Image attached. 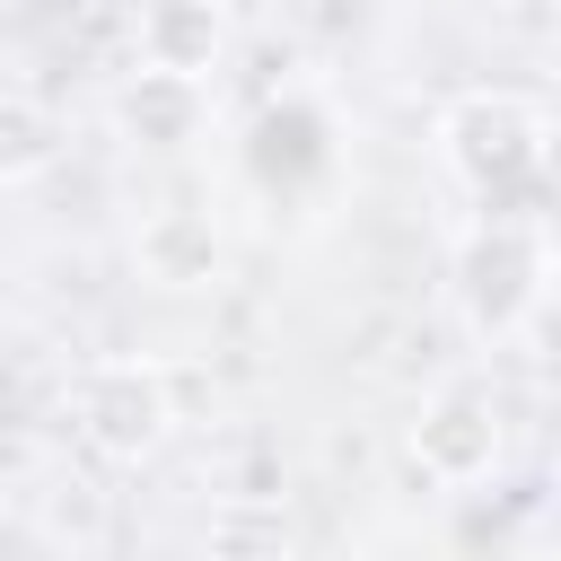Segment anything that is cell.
Wrapping results in <instances>:
<instances>
[{
    "label": "cell",
    "mask_w": 561,
    "mask_h": 561,
    "mask_svg": "<svg viewBox=\"0 0 561 561\" xmlns=\"http://www.w3.org/2000/svg\"><path fill=\"white\" fill-rule=\"evenodd\" d=\"M491 438H500V430H491V412H482V403H465V394H447V403L421 421V438H412V447L430 456V473L465 482V473H482V465H491Z\"/></svg>",
    "instance_id": "1"
},
{
    "label": "cell",
    "mask_w": 561,
    "mask_h": 561,
    "mask_svg": "<svg viewBox=\"0 0 561 561\" xmlns=\"http://www.w3.org/2000/svg\"><path fill=\"white\" fill-rule=\"evenodd\" d=\"M35 167H53V123L35 96H0V184H18Z\"/></svg>",
    "instance_id": "2"
}]
</instances>
